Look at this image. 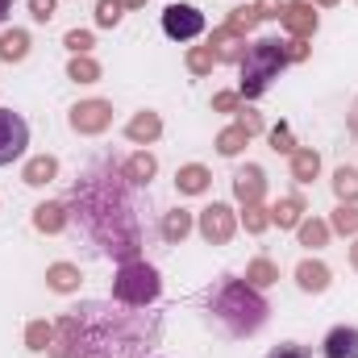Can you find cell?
I'll return each instance as SVG.
<instances>
[{"mask_svg":"<svg viewBox=\"0 0 358 358\" xmlns=\"http://www.w3.org/2000/svg\"><path fill=\"white\" fill-rule=\"evenodd\" d=\"M208 313L221 321V329H225L229 338H255V334L267 325L271 304L263 300V292L250 287L246 279L221 275V283H217L213 296H208Z\"/></svg>","mask_w":358,"mask_h":358,"instance_id":"cell-3","label":"cell"},{"mask_svg":"<svg viewBox=\"0 0 358 358\" xmlns=\"http://www.w3.org/2000/svg\"><path fill=\"white\" fill-rule=\"evenodd\" d=\"M25 146H29V125H25V117L13 113V108H0V167L17 163V159L25 155Z\"/></svg>","mask_w":358,"mask_h":358,"instance_id":"cell-8","label":"cell"},{"mask_svg":"<svg viewBox=\"0 0 358 358\" xmlns=\"http://www.w3.org/2000/svg\"><path fill=\"white\" fill-rule=\"evenodd\" d=\"M80 283H84V271L76 267V263H50V267H46V287L59 292V296L80 292Z\"/></svg>","mask_w":358,"mask_h":358,"instance_id":"cell-21","label":"cell"},{"mask_svg":"<svg viewBox=\"0 0 358 358\" xmlns=\"http://www.w3.org/2000/svg\"><path fill=\"white\" fill-rule=\"evenodd\" d=\"M263 358H308V350H304V346H296V342H283V346H275V350L263 355Z\"/></svg>","mask_w":358,"mask_h":358,"instance_id":"cell-43","label":"cell"},{"mask_svg":"<svg viewBox=\"0 0 358 358\" xmlns=\"http://www.w3.org/2000/svg\"><path fill=\"white\" fill-rule=\"evenodd\" d=\"M346 129L358 138V96H355V104H350V113H346Z\"/></svg>","mask_w":358,"mask_h":358,"instance_id":"cell-44","label":"cell"},{"mask_svg":"<svg viewBox=\"0 0 358 358\" xmlns=\"http://www.w3.org/2000/svg\"><path fill=\"white\" fill-rule=\"evenodd\" d=\"M271 150H275V155H292V150H296V142H292V129H287L283 121L271 129Z\"/></svg>","mask_w":358,"mask_h":358,"instance_id":"cell-37","label":"cell"},{"mask_svg":"<svg viewBox=\"0 0 358 358\" xmlns=\"http://www.w3.org/2000/svg\"><path fill=\"white\" fill-rule=\"evenodd\" d=\"M163 34L171 42H192L204 34V13L196 4H167L163 8Z\"/></svg>","mask_w":358,"mask_h":358,"instance_id":"cell-9","label":"cell"},{"mask_svg":"<svg viewBox=\"0 0 358 358\" xmlns=\"http://www.w3.org/2000/svg\"><path fill=\"white\" fill-rule=\"evenodd\" d=\"M287 159H292L287 167H292V179H296V183H313V179L321 176V155H317L313 146H296Z\"/></svg>","mask_w":358,"mask_h":358,"instance_id":"cell-23","label":"cell"},{"mask_svg":"<svg viewBox=\"0 0 358 358\" xmlns=\"http://www.w3.org/2000/svg\"><path fill=\"white\" fill-rule=\"evenodd\" d=\"M259 21H263V17H259V8H255V4H238V8H229V21H225V25H229V29H238V34H250Z\"/></svg>","mask_w":358,"mask_h":358,"instance_id":"cell-34","label":"cell"},{"mask_svg":"<svg viewBox=\"0 0 358 358\" xmlns=\"http://www.w3.org/2000/svg\"><path fill=\"white\" fill-rule=\"evenodd\" d=\"M325 358H358V329L355 325H334L321 342Z\"/></svg>","mask_w":358,"mask_h":358,"instance_id":"cell-19","label":"cell"},{"mask_svg":"<svg viewBox=\"0 0 358 358\" xmlns=\"http://www.w3.org/2000/svg\"><path fill=\"white\" fill-rule=\"evenodd\" d=\"M59 179V159L55 155H34V159H25V167H21V183H29V187H46V183H55Z\"/></svg>","mask_w":358,"mask_h":358,"instance_id":"cell-20","label":"cell"},{"mask_svg":"<svg viewBox=\"0 0 358 358\" xmlns=\"http://www.w3.org/2000/svg\"><path fill=\"white\" fill-rule=\"evenodd\" d=\"M242 108V96L238 92H217L213 96V113H238Z\"/></svg>","mask_w":358,"mask_h":358,"instance_id":"cell-40","label":"cell"},{"mask_svg":"<svg viewBox=\"0 0 358 358\" xmlns=\"http://www.w3.org/2000/svg\"><path fill=\"white\" fill-rule=\"evenodd\" d=\"M213 187V171L204 163H183L176 171V192L179 196H204Z\"/></svg>","mask_w":358,"mask_h":358,"instance_id":"cell-18","label":"cell"},{"mask_svg":"<svg viewBox=\"0 0 358 358\" xmlns=\"http://www.w3.org/2000/svg\"><path fill=\"white\" fill-rule=\"evenodd\" d=\"M329 221H321V217H304L300 225H296V238H300V246L304 250H321V246H329Z\"/></svg>","mask_w":358,"mask_h":358,"instance_id":"cell-24","label":"cell"},{"mask_svg":"<svg viewBox=\"0 0 358 358\" xmlns=\"http://www.w3.org/2000/svg\"><path fill=\"white\" fill-rule=\"evenodd\" d=\"M125 8H146V0H121Z\"/></svg>","mask_w":358,"mask_h":358,"instance_id":"cell-48","label":"cell"},{"mask_svg":"<svg viewBox=\"0 0 358 358\" xmlns=\"http://www.w3.org/2000/svg\"><path fill=\"white\" fill-rule=\"evenodd\" d=\"M29 4V17L38 21V25H46L50 17H55V8H59V0H25Z\"/></svg>","mask_w":358,"mask_h":358,"instance_id":"cell-39","label":"cell"},{"mask_svg":"<svg viewBox=\"0 0 358 358\" xmlns=\"http://www.w3.org/2000/svg\"><path fill=\"white\" fill-rule=\"evenodd\" d=\"M163 296V275L150 267L146 259H134V263H121L113 275V300L125 304V308H146Z\"/></svg>","mask_w":358,"mask_h":358,"instance_id":"cell-5","label":"cell"},{"mask_svg":"<svg viewBox=\"0 0 358 358\" xmlns=\"http://www.w3.org/2000/svg\"><path fill=\"white\" fill-rule=\"evenodd\" d=\"M246 283L263 292V287H271V283H279V267L271 263L267 255H259V259H250V263H246Z\"/></svg>","mask_w":358,"mask_h":358,"instance_id":"cell-28","label":"cell"},{"mask_svg":"<svg viewBox=\"0 0 358 358\" xmlns=\"http://www.w3.org/2000/svg\"><path fill=\"white\" fill-rule=\"evenodd\" d=\"M304 217H308V204H304V196H300V192L279 196V200L271 204V225H279V229H296Z\"/></svg>","mask_w":358,"mask_h":358,"instance_id":"cell-17","label":"cell"},{"mask_svg":"<svg viewBox=\"0 0 358 358\" xmlns=\"http://www.w3.org/2000/svg\"><path fill=\"white\" fill-rule=\"evenodd\" d=\"M159 338V313H138L113 300H84L55 321L50 358H146Z\"/></svg>","mask_w":358,"mask_h":358,"instance_id":"cell-1","label":"cell"},{"mask_svg":"<svg viewBox=\"0 0 358 358\" xmlns=\"http://www.w3.org/2000/svg\"><path fill=\"white\" fill-rule=\"evenodd\" d=\"M208 50L217 55V63H242L246 59V34H238L229 25H217L208 34Z\"/></svg>","mask_w":358,"mask_h":358,"instance_id":"cell-12","label":"cell"},{"mask_svg":"<svg viewBox=\"0 0 358 358\" xmlns=\"http://www.w3.org/2000/svg\"><path fill=\"white\" fill-rule=\"evenodd\" d=\"M350 267L358 271V238H355V242H350Z\"/></svg>","mask_w":358,"mask_h":358,"instance_id":"cell-47","label":"cell"},{"mask_svg":"<svg viewBox=\"0 0 358 358\" xmlns=\"http://www.w3.org/2000/svg\"><path fill=\"white\" fill-rule=\"evenodd\" d=\"M67 125L80 134V138H96V134H104L108 125H113V100H80V104H71V113H67Z\"/></svg>","mask_w":358,"mask_h":358,"instance_id":"cell-7","label":"cell"},{"mask_svg":"<svg viewBox=\"0 0 358 358\" xmlns=\"http://www.w3.org/2000/svg\"><path fill=\"white\" fill-rule=\"evenodd\" d=\"M100 63L92 59V55H71V63H67V80L71 84H100Z\"/></svg>","mask_w":358,"mask_h":358,"instance_id":"cell-27","label":"cell"},{"mask_svg":"<svg viewBox=\"0 0 358 358\" xmlns=\"http://www.w3.org/2000/svg\"><path fill=\"white\" fill-rule=\"evenodd\" d=\"M125 138H129L134 146H155V142L163 138V117H159L155 108L134 113V117L125 121Z\"/></svg>","mask_w":358,"mask_h":358,"instance_id":"cell-13","label":"cell"},{"mask_svg":"<svg viewBox=\"0 0 358 358\" xmlns=\"http://www.w3.org/2000/svg\"><path fill=\"white\" fill-rule=\"evenodd\" d=\"M121 17H125V4H121V0H96V25H100V29L121 25Z\"/></svg>","mask_w":358,"mask_h":358,"instance_id":"cell-35","label":"cell"},{"mask_svg":"<svg viewBox=\"0 0 358 358\" xmlns=\"http://www.w3.org/2000/svg\"><path fill=\"white\" fill-rule=\"evenodd\" d=\"M283 4H287V0H255V8H259V17H263V21H279Z\"/></svg>","mask_w":358,"mask_h":358,"instance_id":"cell-42","label":"cell"},{"mask_svg":"<svg viewBox=\"0 0 358 358\" xmlns=\"http://www.w3.org/2000/svg\"><path fill=\"white\" fill-rule=\"evenodd\" d=\"M283 55H287V63H304V59L313 55V46H308L304 38H287V42H283Z\"/></svg>","mask_w":358,"mask_h":358,"instance_id":"cell-38","label":"cell"},{"mask_svg":"<svg viewBox=\"0 0 358 358\" xmlns=\"http://www.w3.org/2000/svg\"><path fill=\"white\" fill-rule=\"evenodd\" d=\"M71 225V208H67V200H42L38 208H34V229L38 234H63Z\"/></svg>","mask_w":358,"mask_h":358,"instance_id":"cell-14","label":"cell"},{"mask_svg":"<svg viewBox=\"0 0 358 358\" xmlns=\"http://www.w3.org/2000/svg\"><path fill=\"white\" fill-rule=\"evenodd\" d=\"M183 63H187V71H192V76H213L217 55H213V50H208V42H204V46H187Z\"/></svg>","mask_w":358,"mask_h":358,"instance_id":"cell-33","label":"cell"},{"mask_svg":"<svg viewBox=\"0 0 358 358\" xmlns=\"http://www.w3.org/2000/svg\"><path fill=\"white\" fill-rule=\"evenodd\" d=\"M238 67H242L238 96H242V100H259V96L279 80V71L287 67L283 42H279V38H259V42H250V46H246V59H242Z\"/></svg>","mask_w":358,"mask_h":358,"instance_id":"cell-4","label":"cell"},{"mask_svg":"<svg viewBox=\"0 0 358 358\" xmlns=\"http://www.w3.org/2000/svg\"><path fill=\"white\" fill-rule=\"evenodd\" d=\"M279 21H283V29H287V38H313L317 34V25H321V17H317V8L308 4V0H287L283 4V13H279Z\"/></svg>","mask_w":358,"mask_h":358,"instance_id":"cell-10","label":"cell"},{"mask_svg":"<svg viewBox=\"0 0 358 358\" xmlns=\"http://www.w3.org/2000/svg\"><path fill=\"white\" fill-rule=\"evenodd\" d=\"M329 183H334L338 204H358V167H338Z\"/></svg>","mask_w":358,"mask_h":358,"instance_id":"cell-29","label":"cell"},{"mask_svg":"<svg viewBox=\"0 0 358 358\" xmlns=\"http://www.w3.org/2000/svg\"><path fill=\"white\" fill-rule=\"evenodd\" d=\"M329 229L342 234V238H355L358 234V204H338L329 213Z\"/></svg>","mask_w":358,"mask_h":358,"instance_id":"cell-32","label":"cell"},{"mask_svg":"<svg viewBox=\"0 0 358 358\" xmlns=\"http://www.w3.org/2000/svg\"><path fill=\"white\" fill-rule=\"evenodd\" d=\"M234 196H238V204H263V196H267V171L259 163L238 167L234 171Z\"/></svg>","mask_w":358,"mask_h":358,"instance_id":"cell-11","label":"cell"},{"mask_svg":"<svg viewBox=\"0 0 358 358\" xmlns=\"http://www.w3.org/2000/svg\"><path fill=\"white\" fill-rule=\"evenodd\" d=\"M196 234H200L208 246H229L234 234H238V213H234L229 204L213 200L208 208H200V217H196Z\"/></svg>","mask_w":358,"mask_h":358,"instance_id":"cell-6","label":"cell"},{"mask_svg":"<svg viewBox=\"0 0 358 358\" xmlns=\"http://www.w3.org/2000/svg\"><path fill=\"white\" fill-rule=\"evenodd\" d=\"M121 176L129 187H150V179L159 176V159L150 150H134L125 163H121Z\"/></svg>","mask_w":358,"mask_h":358,"instance_id":"cell-16","label":"cell"},{"mask_svg":"<svg viewBox=\"0 0 358 358\" xmlns=\"http://www.w3.org/2000/svg\"><path fill=\"white\" fill-rule=\"evenodd\" d=\"M71 217L80 221V229L92 238V246L117 263H134L142 259V225H138V204L129 196V183L121 176V167L96 163L88 167L80 183L71 187L67 200Z\"/></svg>","mask_w":358,"mask_h":358,"instance_id":"cell-2","label":"cell"},{"mask_svg":"<svg viewBox=\"0 0 358 358\" xmlns=\"http://www.w3.org/2000/svg\"><path fill=\"white\" fill-rule=\"evenodd\" d=\"M29 55V34L25 29H4L0 34V63H25Z\"/></svg>","mask_w":358,"mask_h":358,"instance_id":"cell-25","label":"cell"},{"mask_svg":"<svg viewBox=\"0 0 358 358\" xmlns=\"http://www.w3.org/2000/svg\"><path fill=\"white\" fill-rule=\"evenodd\" d=\"M238 125H242L250 138H255V134H263V117H259L255 108H238Z\"/></svg>","mask_w":358,"mask_h":358,"instance_id":"cell-41","label":"cell"},{"mask_svg":"<svg viewBox=\"0 0 358 358\" xmlns=\"http://www.w3.org/2000/svg\"><path fill=\"white\" fill-rule=\"evenodd\" d=\"M8 13H13V0H0V25L8 21Z\"/></svg>","mask_w":358,"mask_h":358,"instance_id":"cell-45","label":"cell"},{"mask_svg":"<svg viewBox=\"0 0 358 358\" xmlns=\"http://www.w3.org/2000/svg\"><path fill=\"white\" fill-rule=\"evenodd\" d=\"M246 146H250V134H246L242 125H225V129L217 134V155H221V159H238Z\"/></svg>","mask_w":358,"mask_h":358,"instance_id":"cell-26","label":"cell"},{"mask_svg":"<svg viewBox=\"0 0 358 358\" xmlns=\"http://www.w3.org/2000/svg\"><path fill=\"white\" fill-rule=\"evenodd\" d=\"M50 342H55V325L50 321H29L25 325V350L42 355V350H50Z\"/></svg>","mask_w":358,"mask_h":358,"instance_id":"cell-31","label":"cell"},{"mask_svg":"<svg viewBox=\"0 0 358 358\" xmlns=\"http://www.w3.org/2000/svg\"><path fill=\"white\" fill-rule=\"evenodd\" d=\"M192 229H196V217H192L187 208H167V213H163L159 234H163V242H167V246H179Z\"/></svg>","mask_w":358,"mask_h":358,"instance_id":"cell-22","label":"cell"},{"mask_svg":"<svg viewBox=\"0 0 358 358\" xmlns=\"http://www.w3.org/2000/svg\"><path fill=\"white\" fill-rule=\"evenodd\" d=\"M296 283H300V292H308V296H321V292H329V283H334V271L325 267L321 259H300V263H296Z\"/></svg>","mask_w":358,"mask_h":358,"instance_id":"cell-15","label":"cell"},{"mask_svg":"<svg viewBox=\"0 0 358 358\" xmlns=\"http://www.w3.org/2000/svg\"><path fill=\"white\" fill-rule=\"evenodd\" d=\"M313 8H338V0H308Z\"/></svg>","mask_w":358,"mask_h":358,"instance_id":"cell-46","label":"cell"},{"mask_svg":"<svg viewBox=\"0 0 358 358\" xmlns=\"http://www.w3.org/2000/svg\"><path fill=\"white\" fill-rule=\"evenodd\" d=\"M238 225H246V234H267L271 229V208L267 204H242V217H238Z\"/></svg>","mask_w":358,"mask_h":358,"instance_id":"cell-30","label":"cell"},{"mask_svg":"<svg viewBox=\"0 0 358 358\" xmlns=\"http://www.w3.org/2000/svg\"><path fill=\"white\" fill-rule=\"evenodd\" d=\"M63 46H67L71 55H88L92 46H96V38H92V29H71V34L63 38Z\"/></svg>","mask_w":358,"mask_h":358,"instance_id":"cell-36","label":"cell"}]
</instances>
